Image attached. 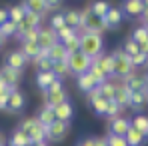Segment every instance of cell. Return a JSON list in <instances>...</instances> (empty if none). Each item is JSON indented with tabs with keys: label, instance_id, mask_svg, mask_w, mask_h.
<instances>
[{
	"label": "cell",
	"instance_id": "obj_1",
	"mask_svg": "<svg viewBox=\"0 0 148 146\" xmlns=\"http://www.w3.org/2000/svg\"><path fill=\"white\" fill-rule=\"evenodd\" d=\"M102 50H104V38L100 34H88V32L80 34V52L84 56L94 60L96 56L102 54Z\"/></svg>",
	"mask_w": 148,
	"mask_h": 146
},
{
	"label": "cell",
	"instance_id": "obj_2",
	"mask_svg": "<svg viewBox=\"0 0 148 146\" xmlns=\"http://www.w3.org/2000/svg\"><path fill=\"white\" fill-rule=\"evenodd\" d=\"M18 130L24 132L26 136L30 138L32 144H38V142H46V128L36 120V116H30V118H22L18 124Z\"/></svg>",
	"mask_w": 148,
	"mask_h": 146
},
{
	"label": "cell",
	"instance_id": "obj_3",
	"mask_svg": "<svg viewBox=\"0 0 148 146\" xmlns=\"http://www.w3.org/2000/svg\"><path fill=\"white\" fill-rule=\"evenodd\" d=\"M112 58H114V76H118V78L124 80L126 76H130V74L134 72V68L130 64V58L122 52V48L114 50L112 52Z\"/></svg>",
	"mask_w": 148,
	"mask_h": 146
},
{
	"label": "cell",
	"instance_id": "obj_4",
	"mask_svg": "<svg viewBox=\"0 0 148 146\" xmlns=\"http://www.w3.org/2000/svg\"><path fill=\"white\" fill-rule=\"evenodd\" d=\"M66 62H68L70 74H76V76L88 72V70H90V66H92V60H90L88 56H84L80 50H78V52H74V54H70Z\"/></svg>",
	"mask_w": 148,
	"mask_h": 146
},
{
	"label": "cell",
	"instance_id": "obj_5",
	"mask_svg": "<svg viewBox=\"0 0 148 146\" xmlns=\"http://www.w3.org/2000/svg\"><path fill=\"white\" fill-rule=\"evenodd\" d=\"M70 132V122H62V120H56L54 124H50L46 128V140L50 142H62Z\"/></svg>",
	"mask_w": 148,
	"mask_h": 146
},
{
	"label": "cell",
	"instance_id": "obj_6",
	"mask_svg": "<svg viewBox=\"0 0 148 146\" xmlns=\"http://www.w3.org/2000/svg\"><path fill=\"white\" fill-rule=\"evenodd\" d=\"M26 64H28V58H26L20 50H10V52H6V56H4V66H8V68H12V70L22 72L26 68Z\"/></svg>",
	"mask_w": 148,
	"mask_h": 146
},
{
	"label": "cell",
	"instance_id": "obj_7",
	"mask_svg": "<svg viewBox=\"0 0 148 146\" xmlns=\"http://www.w3.org/2000/svg\"><path fill=\"white\" fill-rule=\"evenodd\" d=\"M36 42H38V46H40L42 50H50L56 42H58L56 32H54L50 26H46V28L40 26V28H38V40H36Z\"/></svg>",
	"mask_w": 148,
	"mask_h": 146
},
{
	"label": "cell",
	"instance_id": "obj_8",
	"mask_svg": "<svg viewBox=\"0 0 148 146\" xmlns=\"http://www.w3.org/2000/svg\"><path fill=\"white\" fill-rule=\"evenodd\" d=\"M122 84L130 90V92H140V90H148V84H146V76L142 74H136L132 72L130 76H126L122 80Z\"/></svg>",
	"mask_w": 148,
	"mask_h": 146
},
{
	"label": "cell",
	"instance_id": "obj_9",
	"mask_svg": "<svg viewBox=\"0 0 148 146\" xmlns=\"http://www.w3.org/2000/svg\"><path fill=\"white\" fill-rule=\"evenodd\" d=\"M56 6H58V2H46V0H28V2H22L24 10L42 14V16H44V12H48L52 8H56Z\"/></svg>",
	"mask_w": 148,
	"mask_h": 146
},
{
	"label": "cell",
	"instance_id": "obj_10",
	"mask_svg": "<svg viewBox=\"0 0 148 146\" xmlns=\"http://www.w3.org/2000/svg\"><path fill=\"white\" fill-rule=\"evenodd\" d=\"M26 106V96L20 92V90H14V92H10V96H8V110L6 112H10V114H18V112H22Z\"/></svg>",
	"mask_w": 148,
	"mask_h": 146
},
{
	"label": "cell",
	"instance_id": "obj_11",
	"mask_svg": "<svg viewBox=\"0 0 148 146\" xmlns=\"http://www.w3.org/2000/svg\"><path fill=\"white\" fill-rule=\"evenodd\" d=\"M92 62H94V64H96V66H98V68L106 74L108 78H110V76H114V58H112V54L102 52V54H100V56H96Z\"/></svg>",
	"mask_w": 148,
	"mask_h": 146
},
{
	"label": "cell",
	"instance_id": "obj_12",
	"mask_svg": "<svg viewBox=\"0 0 148 146\" xmlns=\"http://www.w3.org/2000/svg\"><path fill=\"white\" fill-rule=\"evenodd\" d=\"M120 10L128 18H140V14L144 12V4H142V0H126Z\"/></svg>",
	"mask_w": 148,
	"mask_h": 146
},
{
	"label": "cell",
	"instance_id": "obj_13",
	"mask_svg": "<svg viewBox=\"0 0 148 146\" xmlns=\"http://www.w3.org/2000/svg\"><path fill=\"white\" fill-rule=\"evenodd\" d=\"M124 14L120 8H116V6H110V10H108V14L102 18V24H104V28L108 30V28H118L120 26V22H122Z\"/></svg>",
	"mask_w": 148,
	"mask_h": 146
},
{
	"label": "cell",
	"instance_id": "obj_14",
	"mask_svg": "<svg viewBox=\"0 0 148 146\" xmlns=\"http://www.w3.org/2000/svg\"><path fill=\"white\" fill-rule=\"evenodd\" d=\"M128 130H130V118L116 116V118L110 120V134H114V136H126Z\"/></svg>",
	"mask_w": 148,
	"mask_h": 146
},
{
	"label": "cell",
	"instance_id": "obj_15",
	"mask_svg": "<svg viewBox=\"0 0 148 146\" xmlns=\"http://www.w3.org/2000/svg\"><path fill=\"white\" fill-rule=\"evenodd\" d=\"M54 116H56V120H62V122H70L74 116V106L66 100V102H62V104H58V106H54Z\"/></svg>",
	"mask_w": 148,
	"mask_h": 146
},
{
	"label": "cell",
	"instance_id": "obj_16",
	"mask_svg": "<svg viewBox=\"0 0 148 146\" xmlns=\"http://www.w3.org/2000/svg\"><path fill=\"white\" fill-rule=\"evenodd\" d=\"M20 52L24 54L28 60H36V58H40V56H44L48 50H42L40 46H38V42H22Z\"/></svg>",
	"mask_w": 148,
	"mask_h": 146
},
{
	"label": "cell",
	"instance_id": "obj_17",
	"mask_svg": "<svg viewBox=\"0 0 148 146\" xmlns=\"http://www.w3.org/2000/svg\"><path fill=\"white\" fill-rule=\"evenodd\" d=\"M20 74L18 70H12V68H8V66H4L2 64V68H0V78L4 80V84L10 88V86H18V82H20Z\"/></svg>",
	"mask_w": 148,
	"mask_h": 146
},
{
	"label": "cell",
	"instance_id": "obj_18",
	"mask_svg": "<svg viewBox=\"0 0 148 146\" xmlns=\"http://www.w3.org/2000/svg\"><path fill=\"white\" fill-rule=\"evenodd\" d=\"M148 104V90H140V92H130V108H134L138 114L140 110Z\"/></svg>",
	"mask_w": 148,
	"mask_h": 146
},
{
	"label": "cell",
	"instance_id": "obj_19",
	"mask_svg": "<svg viewBox=\"0 0 148 146\" xmlns=\"http://www.w3.org/2000/svg\"><path fill=\"white\" fill-rule=\"evenodd\" d=\"M36 120L40 122L44 128H48L50 124H54L56 122V116H54V108L48 106V104H44L40 110H38V114H36Z\"/></svg>",
	"mask_w": 148,
	"mask_h": 146
},
{
	"label": "cell",
	"instance_id": "obj_20",
	"mask_svg": "<svg viewBox=\"0 0 148 146\" xmlns=\"http://www.w3.org/2000/svg\"><path fill=\"white\" fill-rule=\"evenodd\" d=\"M42 96H44V104H48V106H52V108L68 100L64 88H62V90H58V92H42Z\"/></svg>",
	"mask_w": 148,
	"mask_h": 146
},
{
	"label": "cell",
	"instance_id": "obj_21",
	"mask_svg": "<svg viewBox=\"0 0 148 146\" xmlns=\"http://www.w3.org/2000/svg\"><path fill=\"white\" fill-rule=\"evenodd\" d=\"M68 56H70V54L66 52V48H64L62 42H56V44L48 50V58L52 60V62H66Z\"/></svg>",
	"mask_w": 148,
	"mask_h": 146
},
{
	"label": "cell",
	"instance_id": "obj_22",
	"mask_svg": "<svg viewBox=\"0 0 148 146\" xmlns=\"http://www.w3.org/2000/svg\"><path fill=\"white\" fill-rule=\"evenodd\" d=\"M76 86H78L82 92H86V94H88V92H92L98 84L94 82V78H92L88 72H84V74H80V76H76Z\"/></svg>",
	"mask_w": 148,
	"mask_h": 146
},
{
	"label": "cell",
	"instance_id": "obj_23",
	"mask_svg": "<svg viewBox=\"0 0 148 146\" xmlns=\"http://www.w3.org/2000/svg\"><path fill=\"white\" fill-rule=\"evenodd\" d=\"M114 102L120 106V108H126L130 104V90L124 86V84H116V92H114Z\"/></svg>",
	"mask_w": 148,
	"mask_h": 146
},
{
	"label": "cell",
	"instance_id": "obj_24",
	"mask_svg": "<svg viewBox=\"0 0 148 146\" xmlns=\"http://www.w3.org/2000/svg\"><path fill=\"white\" fill-rule=\"evenodd\" d=\"M130 126L136 128L140 134H144L148 138V116L146 114H134V116L130 118Z\"/></svg>",
	"mask_w": 148,
	"mask_h": 146
},
{
	"label": "cell",
	"instance_id": "obj_25",
	"mask_svg": "<svg viewBox=\"0 0 148 146\" xmlns=\"http://www.w3.org/2000/svg\"><path fill=\"white\" fill-rule=\"evenodd\" d=\"M124 140H126V144H128V146H144L146 136H144V134H140L136 128H132V126H130V130L126 132Z\"/></svg>",
	"mask_w": 148,
	"mask_h": 146
},
{
	"label": "cell",
	"instance_id": "obj_26",
	"mask_svg": "<svg viewBox=\"0 0 148 146\" xmlns=\"http://www.w3.org/2000/svg\"><path fill=\"white\" fill-rule=\"evenodd\" d=\"M96 88H98V94H100V98H104L106 102L114 100V92H116V84H114L112 80H106L104 84H100V86H96Z\"/></svg>",
	"mask_w": 148,
	"mask_h": 146
},
{
	"label": "cell",
	"instance_id": "obj_27",
	"mask_svg": "<svg viewBox=\"0 0 148 146\" xmlns=\"http://www.w3.org/2000/svg\"><path fill=\"white\" fill-rule=\"evenodd\" d=\"M88 8H90V12H92V16H96V18H104L106 14H108V10H110V4L108 2H102V0H98V2H92V4H88Z\"/></svg>",
	"mask_w": 148,
	"mask_h": 146
},
{
	"label": "cell",
	"instance_id": "obj_28",
	"mask_svg": "<svg viewBox=\"0 0 148 146\" xmlns=\"http://www.w3.org/2000/svg\"><path fill=\"white\" fill-rule=\"evenodd\" d=\"M32 142H30V138L26 136L24 132H20L18 128L10 134V138H8V146H30Z\"/></svg>",
	"mask_w": 148,
	"mask_h": 146
},
{
	"label": "cell",
	"instance_id": "obj_29",
	"mask_svg": "<svg viewBox=\"0 0 148 146\" xmlns=\"http://www.w3.org/2000/svg\"><path fill=\"white\" fill-rule=\"evenodd\" d=\"M86 100H88V106L94 110V114H98V116H104V114H106V106H108V102H106L104 98L96 96V98H86Z\"/></svg>",
	"mask_w": 148,
	"mask_h": 146
},
{
	"label": "cell",
	"instance_id": "obj_30",
	"mask_svg": "<svg viewBox=\"0 0 148 146\" xmlns=\"http://www.w3.org/2000/svg\"><path fill=\"white\" fill-rule=\"evenodd\" d=\"M130 40H134L136 44L146 42V40H148V28H146V26H142V24L134 26L132 32H130Z\"/></svg>",
	"mask_w": 148,
	"mask_h": 146
},
{
	"label": "cell",
	"instance_id": "obj_31",
	"mask_svg": "<svg viewBox=\"0 0 148 146\" xmlns=\"http://www.w3.org/2000/svg\"><path fill=\"white\" fill-rule=\"evenodd\" d=\"M54 80H56V76H54L52 72H38V74H36V86H38L42 92L48 88Z\"/></svg>",
	"mask_w": 148,
	"mask_h": 146
},
{
	"label": "cell",
	"instance_id": "obj_32",
	"mask_svg": "<svg viewBox=\"0 0 148 146\" xmlns=\"http://www.w3.org/2000/svg\"><path fill=\"white\" fill-rule=\"evenodd\" d=\"M64 22H66V26L78 30V28H80V12H78V10H72V8L66 10V12H64Z\"/></svg>",
	"mask_w": 148,
	"mask_h": 146
},
{
	"label": "cell",
	"instance_id": "obj_33",
	"mask_svg": "<svg viewBox=\"0 0 148 146\" xmlns=\"http://www.w3.org/2000/svg\"><path fill=\"white\" fill-rule=\"evenodd\" d=\"M24 14H26V10L22 8V4H16V6H10L8 8V20H12L14 24L22 22L24 20Z\"/></svg>",
	"mask_w": 148,
	"mask_h": 146
},
{
	"label": "cell",
	"instance_id": "obj_34",
	"mask_svg": "<svg viewBox=\"0 0 148 146\" xmlns=\"http://www.w3.org/2000/svg\"><path fill=\"white\" fill-rule=\"evenodd\" d=\"M52 74H54L58 80H64V78L70 74L68 62H54V64H52Z\"/></svg>",
	"mask_w": 148,
	"mask_h": 146
},
{
	"label": "cell",
	"instance_id": "obj_35",
	"mask_svg": "<svg viewBox=\"0 0 148 146\" xmlns=\"http://www.w3.org/2000/svg\"><path fill=\"white\" fill-rule=\"evenodd\" d=\"M34 64H36V68H38V72H52V60L48 58V52L44 54V56H40V58H36L34 60Z\"/></svg>",
	"mask_w": 148,
	"mask_h": 146
},
{
	"label": "cell",
	"instance_id": "obj_36",
	"mask_svg": "<svg viewBox=\"0 0 148 146\" xmlns=\"http://www.w3.org/2000/svg\"><path fill=\"white\" fill-rule=\"evenodd\" d=\"M24 22L30 26V28H40V26H42V14H36V12H30V10H26Z\"/></svg>",
	"mask_w": 148,
	"mask_h": 146
},
{
	"label": "cell",
	"instance_id": "obj_37",
	"mask_svg": "<svg viewBox=\"0 0 148 146\" xmlns=\"http://www.w3.org/2000/svg\"><path fill=\"white\" fill-rule=\"evenodd\" d=\"M16 26L18 24H14L12 20H6L4 24H0V34L8 40V38H12V36H16Z\"/></svg>",
	"mask_w": 148,
	"mask_h": 146
},
{
	"label": "cell",
	"instance_id": "obj_38",
	"mask_svg": "<svg viewBox=\"0 0 148 146\" xmlns=\"http://www.w3.org/2000/svg\"><path fill=\"white\" fill-rule=\"evenodd\" d=\"M88 74H90V76H92V78H94V82H96V84H104V82H106V80H110V78H108V76H106V74L102 72V70H100L98 66H96V64H94V62H92V66H90V70H88Z\"/></svg>",
	"mask_w": 148,
	"mask_h": 146
},
{
	"label": "cell",
	"instance_id": "obj_39",
	"mask_svg": "<svg viewBox=\"0 0 148 146\" xmlns=\"http://www.w3.org/2000/svg\"><path fill=\"white\" fill-rule=\"evenodd\" d=\"M64 44V48L68 54H74V52H78L80 50V34H74L72 38H68L66 42H62Z\"/></svg>",
	"mask_w": 148,
	"mask_h": 146
},
{
	"label": "cell",
	"instance_id": "obj_40",
	"mask_svg": "<svg viewBox=\"0 0 148 146\" xmlns=\"http://www.w3.org/2000/svg\"><path fill=\"white\" fill-rule=\"evenodd\" d=\"M64 26H66V22H64V12H56V14L50 18V28H52L54 32L62 30Z\"/></svg>",
	"mask_w": 148,
	"mask_h": 146
},
{
	"label": "cell",
	"instance_id": "obj_41",
	"mask_svg": "<svg viewBox=\"0 0 148 146\" xmlns=\"http://www.w3.org/2000/svg\"><path fill=\"white\" fill-rule=\"evenodd\" d=\"M74 34H78V30H74V28H70V26H64L62 30L56 32V38H58V42H66L68 38H72Z\"/></svg>",
	"mask_w": 148,
	"mask_h": 146
},
{
	"label": "cell",
	"instance_id": "obj_42",
	"mask_svg": "<svg viewBox=\"0 0 148 146\" xmlns=\"http://www.w3.org/2000/svg\"><path fill=\"white\" fill-rule=\"evenodd\" d=\"M120 112H122V108H120L114 100H110V102H108V106H106V114H104V116H108V118L112 120V118L120 116Z\"/></svg>",
	"mask_w": 148,
	"mask_h": 146
},
{
	"label": "cell",
	"instance_id": "obj_43",
	"mask_svg": "<svg viewBox=\"0 0 148 146\" xmlns=\"http://www.w3.org/2000/svg\"><path fill=\"white\" fill-rule=\"evenodd\" d=\"M128 58H130L132 68H138V66L148 64V56H146V54H142V52H138V54H134V56H128Z\"/></svg>",
	"mask_w": 148,
	"mask_h": 146
},
{
	"label": "cell",
	"instance_id": "obj_44",
	"mask_svg": "<svg viewBox=\"0 0 148 146\" xmlns=\"http://www.w3.org/2000/svg\"><path fill=\"white\" fill-rule=\"evenodd\" d=\"M122 52L126 54V56H134V54H138L140 50H138V44H136L134 40L128 38V40L124 42V46H122Z\"/></svg>",
	"mask_w": 148,
	"mask_h": 146
},
{
	"label": "cell",
	"instance_id": "obj_45",
	"mask_svg": "<svg viewBox=\"0 0 148 146\" xmlns=\"http://www.w3.org/2000/svg\"><path fill=\"white\" fill-rule=\"evenodd\" d=\"M106 142H108V146H128L126 140H124V136H114V134H108Z\"/></svg>",
	"mask_w": 148,
	"mask_h": 146
},
{
	"label": "cell",
	"instance_id": "obj_46",
	"mask_svg": "<svg viewBox=\"0 0 148 146\" xmlns=\"http://www.w3.org/2000/svg\"><path fill=\"white\" fill-rule=\"evenodd\" d=\"M22 42H36L38 40V28H32V30H28L24 36L20 38Z\"/></svg>",
	"mask_w": 148,
	"mask_h": 146
},
{
	"label": "cell",
	"instance_id": "obj_47",
	"mask_svg": "<svg viewBox=\"0 0 148 146\" xmlns=\"http://www.w3.org/2000/svg\"><path fill=\"white\" fill-rule=\"evenodd\" d=\"M62 88H64V86H62V80H58V78H56V80L50 84L44 92H58V90H62Z\"/></svg>",
	"mask_w": 148,
	"mask_h": 146
},
{
	"label": "cell",
	"instance_id": "obj_48",
	"mask_svg": "<svg viewBox=\"0 0 148 146\" xmlns=\"http://www.w3.org/2000/svg\"><path fill=\"white\" fill-rule=\"evenodd\" d=\"M8 96H10L8 92H4V94H0V110H4V112L8 110Z\"/></svg>",
	"mask_w": 148,
	"mask_h": 146
},
{
	"label": "cell",
	"instance_id": "obj_49",
	"mask_svg": "<svg viewBox=\"0 0 148 146\" xmlns=\"http://www.w3.org/2000/svg\"><path fill=\"white\" fill-rule=\"evenodd\" d=\"M76 146H94V138H92V136H86V138L78 140V144H76Z\"/></svg>",
	"mask_w": 148,
	"mask_h": 146
},
{
	"label": "cell",
	"instance_id": "obj_50",
	"mask_svg": "<svg viewBox=\"0 0 148 146\" xmlns=\"http://www.w3.org/2000/svg\"><path fill=\"white\" fill-rule=\"evenodd\" d=\"M8 20V8H0V24H4Z\"/></svg>",
	"mask_w": 148,
	"mask_h": 146
},
{
	"label": "cell",
	"instance_id": "obj_51",
	"mask_svg": "<svg viewBox=\"0 0 148 146\" xmlns=\"http://www.w3.org/2000/svg\"><path fill=\"white\" fill-rule=\"evenodd\" d=\"M140 22H142V26L148 28V8H144V12L140 14Z\"/></svg>",
	"mask_w": 148,
	"mask_h": 146
},
{
	"label": "cell",
	"instance_id": "obj_52",
	"mask_svg": "<svg viewBox=\"0 0 148 146\" xmlns=\"http://www.w3.org/2000/svg\"><path fill=\"white\" fill-rule=\"evenodd\" d=\"M94 146H108L106 138H94Z\"/></svg>",
	"mask_w": 148,
	"mask_h": 146
},
{
	"label": "cell",
	"instance_id": "obj_53",
	"mask_svg": "<svg viewBox=\"0 0 148 146\" xmlns=\"http://www.w3.org/2000/svg\"><path fill=\"white\" fill-rule=\"evenodd\" d=\"M6 88H8V86H6V84H4V80L0 78V94H4V92H6Z\"/></svg>",
	"mask_w": 148,
	"mask_h": 146
},
{
	"label": "cell",
	"instance_id": "obj_54",
	"mask_svg": "<svg viewBox=\"0 0 148 146\" xmlns=\"http://www.w3.org/2000/svg\"><path fill=\"white\" fill-rule=\"evenodd\" d=\"M0 146H6V136H4L2 130H0Z\"/></svg>",
	"mask_w": 148,
	"mask_h": 146
},
{
	"label": "cell",
	"instance_id": "obj_55",
	"mask_svg": "<svg viewBox=\"0 0 148 146\" xmlns=\"http://www.w3.org/2000/svg\"><path fill=\"white\" fill-rule=\"evenodd\" d=\"M4 42H6V38H4V36H2V34H0V48H2V46H4Z\"/></svg>",
	"mask_w": 148,
	"mask_h": 146
},
{
	"label": "cell",
	"instance_id": "obj_56",
	"mask_svg": "<svg viewBox=\"0 0 148 146\" xmlns=\"http://www.w3.org/2000/svg\"><path fill=\"white\" fill-rule=\"evenodd\" d=\"M30 146H48L46 142H38V144H30Z\"/></svg>",
	"mask_w": 148,
	"mask_h": 146
},
{
	"label": "cell",
	"instance_id": "obj_57",
	"mask_svg": "<svg viewBox=\"0 0 148 146\" xmlns=\"http://www.w3.org/2000/svg\"><path fill=\"white\" fill-rule=\"evenodd\" d=\"M142 4H144V8H148V0H142Z\"/></svg>",
	"mask_w": 148,
	"mask_h": 146
},
{
	"label": "cell",
	"instance_id": "obj_58",
	"mask_svg": "<svg viewBox=\"0 0 148 146\" xmlns=\"http://www.w3.org/2000/svg\"><path fill=\"white\" fill-rule=\"evenodd\" d=\"M146 84H148V74H146Z\"/></svg>",
	"mask_w": 148,
	"mask_h": 146
}]
</instances>
